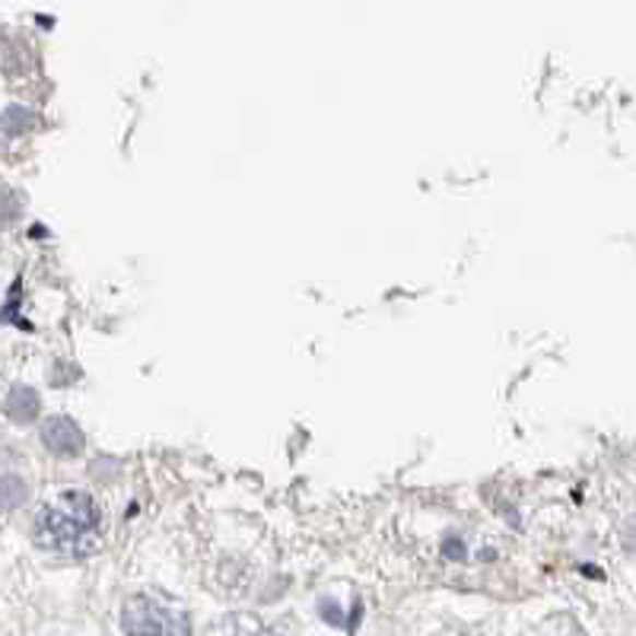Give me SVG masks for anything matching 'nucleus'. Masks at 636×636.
<instances>
[{
    "mask_svg": "<svg viewBox=\"0 0 636 636\" xmlns=\"http://www.w3.org/2000/svg\"><path fill=\"white\" fill-rule=\"evenodd\" d=\"M36 541L61 557H86L103 544V509L83 491L48 499L36 516Z\"/></svg>",
    "mask_w": 636,
    "mask_h": 636,
    "instance_id": "f257e3e1",
    "label": "nucleus"
},
{
    "mask_svg": "<svg viewBox=\"0 0 636 636\" xmlns=\"http://www.w3.org/2000/svg\"><path fill=\"white\" fill-rule=\"evenodd\" d=\"M125 636H191V624L176 604L153 596H134L121 608Z\"/></svg>",
    "mask_w": 636,
    "mask_h": 636,
    "instance_id": "f03ea898",
    "label": "nucleus"
},
{
    "mask_svg": "<svg viewBox=\"0 0 636 636\" xmlns=\"http://www.w3.org/2000/svg\"><path fill=\"white\" fill-rule=\"evenodd\" d=\"M42 443L48 446V452H55L58 459H73L83 452V433L73 424L71 417H51L42 424Z\"/></svg>",
    "mask_w": 636,
    "mask_h": 636,
    "instance_id": "7ed1b4c3",
    "label": "nucleus"
},
{
    "mask_svg": "<svg viewBox=\"0 0 636 636\" xmlns=\"http://www.w3.org/2000/svg\"><path fill=\"white\" fill-rule=\"evenodd\" d=\"M211 636H278L274 627H268L261 617L246 614V611H236V614H226L213 624Z\"/></svg>",
    "mask_w": 636,
    "mask_h": 636,
    "instance_id": "20e7f679",
    "label": "nucleus"
},
{
    "mask_svg": "<svg viewBox=\"0 0 636 636\" xmlns=\"http://www.w3.org/2000/svg\"><path fill=\"white\" fill-rule=\"evenodd\" d=\"M7 414L16 421V424H26L38 414V394L26 386H16L7 398Z\"/></svg>",
    "mask_w": 636,
    "mask_h": 636,
    "instance_id": "39448f33",
    "label": "nucleus"
},
{
    "mask_svg": "<svg viewBox=\"0 0 636 636\" xmlns=\"http://www.w3.org/2000/svg\"><path fill=\"white\" fill-rule=\"evenodd\" d=\"M26 481L23 478H16V474H7V478H0V509H16V506H23L26 503Z\"/></svg>",
    "mask_w": 636,
    "mask_h": 636,
    "instance_id": "423d86ee",
    "label": "nucleus"
},
{
    "mask_svg": "<svg viewBox=\"0 0 636 636\" xmlns=\"http://www.w3.org/2000/svg\"><path fill=\"white\" fill-rule=\"evenodd\" d=\"M33 125H36V115L23 106H10L3 115H0V128H3L7 134H20V131H26V128H33Z\"/></svg>",
    "mask_w": 636,
    "mask_h": 636,
    "instance_id": "0eeeda50",
    "label": "nucleus"
},
{
    "mask_svg": "<svg viewBox=\"0 0 636 636\" xmlns=\"http://www.w3.org/2000/svg\"><path fill=\"white\" fill-rule=\"evenodd\" d=\"M20 213V204H16V195L13 191H0V223L13 220Z\"/></svg>",
    "mask_w": 636,
    "mask_h": 636,
    "instance_id": "6e6552de",
    "label": "nucleus"
}]
</instances>
